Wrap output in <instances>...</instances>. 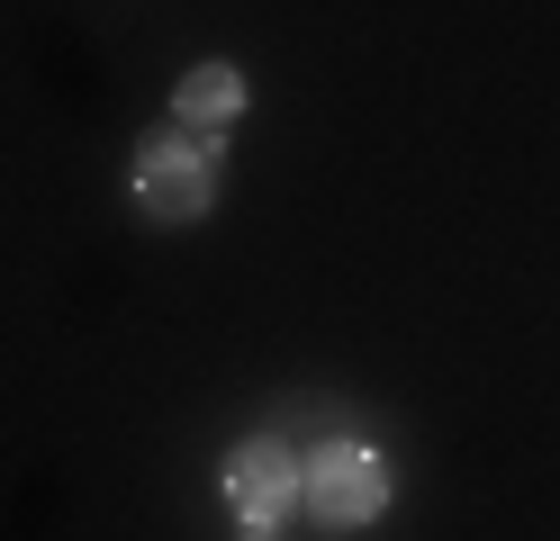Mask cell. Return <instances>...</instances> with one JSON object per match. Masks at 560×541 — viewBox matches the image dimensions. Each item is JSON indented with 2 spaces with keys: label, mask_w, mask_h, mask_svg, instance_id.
Masks as SVG:
<instances>
[{
  "label": "cell",
  "mask_w": 560,
  "mask_h": 541,
  "mask_svg": "<svg viewBox=\"0 0 560 541\" xmlns=\"http://www.w3.org/2000/svg\"><path fill=\"white\" fill-rule=\"evenodd\" d=\"M218 154L226 144H208L190 127H163L127 154V199L145 226H199L208 208H218Z\"/></svg>",
  "instance_id": "6da1fadb"
},
{
  "label": "cell",
  "mask_w": 560,
  "mask_h": 541,
  "mask_svg": "<svg viewBox=\"0 0 560 541\" xmlns=\"http://www.w3.org/2000/svg\"><path fill=\"white\" fill-rule=\"evenodd\" d=\"M299 515L326 524V532H362V524H380V515H389V460H380L371 443H353V433H335V443L307 460Z\"/></svg>",
  "instance_id": "7a4b0ae2"
},
{
  "label": "cell",
  "mask_w": 560,
  "mask_h": 541,
  "mask_svg": "<svg viewBox=\"0 0 560 541\" xmlns=\"http://www.w3.org/2000/svg\"><path fill=\"white\" fill-rule=\"evenodd\" d=\"M218 487H226V515L235 524H290L299 515V487H307V460L280 443V433H244V443L226 451V469H218Z\"/></svg>",
  "instance_id": "3957f363"
},
{
  "label": "cell",
  "mask_w": 560,
  "mask_h": 541,
  "mask_svg": "<svg viewBox=\"0 0 560 541\" xmlns=\"http://www.w3.org/2000/svg\"><path fill=\"white\" fill-rule=\"evenodd\" d=\"M235 118H244V72H235L226 55H208V63H190L182 82H172V127H190V136H208V144H226Z\"/></svg>",
  "instance_id": "277c9868"
},
{
  "label": "cell",
  "mask_w": 560,
  "mask_h": 541,
  "mask_svg": "<svg viewBox=\"0 0 560 541\" xmlns=\"http://www.w3.org/2000/svg\"><path fill=\"white\" fill-rule=\"evenodd\" d=\"M235 541H280V532L271 524H235Z\"/></svg>",
  "instance_id": "5b68a950"
}]
</instances>
